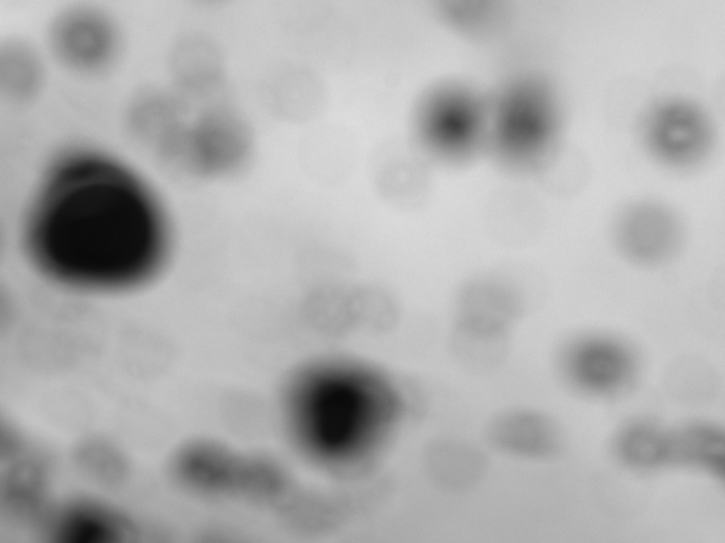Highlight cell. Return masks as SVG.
<instances>
[{"instance_id": "cell-1", "label": "cell", "mask_w": 725, "mask_h": 543, "mask_svg": "<svg viewBox=\"0 0 725 543\" xmlns=\"http://www.w3.org/2000/svg\"><path fill=\"white\" fill-rule=\"evenodd\" d=\"M38 221L35 255L62 281L84 286L136 283L162 261L164 219L116 163L94 152L63 159Z\"/></svg>"}, {"instance_id": "cell-2", "label": "cell", "mask_w": 725, "mask_h": 543, "mask_svg": "<svg viewBox=\"0 0 725 543\" xmlns=\"http://www.w3.org/2000/svg\"><path fill=\"white\" fill-rule=\"evenodd\" d=\"M395 404L379 381L353 372H324L301 380L292 398L295 430L306 450L329 462L364 456L379 441Z\"/></svg>"}, {"instance_id": "cell-3", "label": "cell", "mask_w": 725, "mask_h": 543, "mask_svg": "<svg viewBox=\"0 0 725 543\" xmlns=\"http://www.w3.org/2000/svg\"><path fill=\"white\" fill-rule=\"evenodd\" d=\"M42 46L52 63L82 77L110 71L123 52L118 18L105 8L77 2L58 8L50 18Z\"/></svg>"}, {"instance_id": "cell-4", "label": "cell", "mask_w": 725, "mask_h": 543, "mask_svg": "<svg viewBox=\"0 0 725 543\" xmlns=\"http://www.w3.org/2000/svg\"><path fill=\"white\" fill-rule=\"evenodd\" d=\"M607 233L620 259L644 269L668 264L682 254L689 239L681 212L651 196L636 197L619 206L610 219Z\"/></svg>"}, {"instance_id": "cell-5", "label": "cell", "mask_w": 725, "mask_h": 543, "mask_svg": "<svg viewBox=\"0 0 725 543\" xmlns=\"http://www.w3.org/2000/svg\"><path fill=\"white\" fill-rule=\"evenodd\" d=\"M174 469L185 485L215 496L270 500L282 486L280 471L269 461L209 442L185 448Z\"/></svg>"}, {"instance_id": "cell-6", "label": "cell", "mask_w": 725, "mask_h": 543, "mask_svg": "<svg viewBox=\"0 0 725 543\" xmlns=\"http://www.w3.org/2000/svg\"><path fill=\"white\" fill-rule=\"evenodd\" d=\"M554 373L566 388L581 393L610 395L624 390L642 368L637 351L627 341L605 333L568 337L556 349Z\"/></svg>"}, {"instance_id": "cell-7", "label": "cell", "mask_w": 725, "mask_h": 543, "mask_svg": "<svg viewBox=\"0 0 725 543\" xmlns=\"http://www.w3.org/2000/svg\"><path fill=\"white\" fill-rule=\"evenodd\" d=\"M486 448L517 460L549 462L562 447L556 419L537 407L512 406L492 414L484 426Z\"/></svg>"}, {"instance_id": "cell-8", "label": "cell", "mask_w": 725, "mask_h": 543, "mask_svg": "<svg viewBox=\"0 0 725 543\" xmlns=\"http://www.w3.org/2000/svg\"><path fill=\"white\" fill-rule=\"evenodd\" d=\"M246 148L241 125L225 112H212L183 128L175 161L197 175H224L241 163Z\"/></svg>"}, {"instance_id": "cell-9", "label": "cell", "mask_w": 725, "mask_h": 543, "mask_svg": "<svg viewBox=\"0 0 725 543\" xmlns=\"http://www.w3.org/2000/svg\"><path fill=\"white\" fill-rule=\"evenodd\" d=\"M527 311V300L515 286L493 279H475L464 284L457 292L452 323L513 334Z\"/></svg>"}, {"instance_id": "cell-10", "label": "cell", "mask_w": 725, "mask_h": 543, "mask_svg": "<svg viewBox=\"0 0 725 543\" xmlns=\"http://www.w3.org/2000/svg\"><path fill=\"white\" fill-rule=\"evenodd\" d=\"M51 529L57 543H120L132 525L111 506L93 498L74 499L53 514Z\"/></svg>"}, {"instance_id": "cell-11", "label": "cell", "mask_w": 725, "mask_h": 543, "mask_svg": "<svg viewBox=\"0 0 725 543\" xmlns=\"http://www.w3.org/2000/svg\"><path fill=\"white\" fill-rule=\"evenodd\" d=\"M46 61L43 47L22 36H11L2 45L0 86L6 101L24 105L33 102L43 89Z\"/></svg>"}, {"instance_id": "cell-12", "label": "cell", "mask_w": 725, "mask_h": 543, "mask_svg": "<svg viewBox=\"0 0 725 543\" xmlns=\"http://www.w3.org/2000/svg\"><path fill=\"white\" fill-rule=\"evenodd\" d=\"M21 449L6 456L10 463L6 470L1 492L6 507L16 518L38 520L46 506L48 468L41 457L24 455Z\"/></svg>"}, {"instance_id": "cell-13", "label": "cell", "mask_w": 725, "mask_h": 543, "mask_svg": "<svg viewBox=\"0 0 725 543\" xmlns=\"http://www.w3.org/2000/svg\"><path fill=\"white\" fill-rule=\"evenodd\" d=\"M74 462L91 480L105 486H118L126 481L129 462L122 450L111 441L91 437L76 448Z\"/></svg>"}]
</instances>
